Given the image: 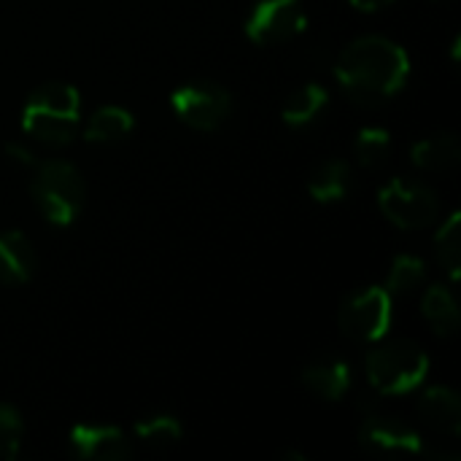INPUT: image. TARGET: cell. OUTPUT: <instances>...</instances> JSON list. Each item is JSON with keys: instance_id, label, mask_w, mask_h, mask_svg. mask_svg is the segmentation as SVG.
I'll use <instances>...</instances> for the list:
<instances>
[{"instance_id": "cell-1", "label": "cell", "mask_w": 461, "mask_h": 461, "mask_svg": "<svg viewBox=\"0 0 461 461\" xmlns=\"http://www.w3.org/2000/svg\"><path fill=\"white\" fill-rule=\"evenodd\" d=\"M335 76L351 100L359 105H378L405 86L411 57L389 38L365 35L343 49L335 62Z\"/></svg>"}, {"instance_id": "cell-2", "label": "cell", "mask_w": 461, "mask_h": 461, "mask_svg": "<svg viewBox=\"0 0 461 461\" xmlns=\"http://www.w3.org/2000/svg\"><path fill=\"white\" fill-rule=\"evenodd\" d=\"M78 119H81V95L76 86L65 81L41 84L22 108L24 135L49 146H68L76 138Z\"/></svg>"}, {"instance_id": "cell-3", "label": "cell", "mask_w": 461, "mask_h": 461, "mask_svg": "<svg viewBox=\"0 0 461 461\" xmlns=\"http://www.w3.org/2000/svg\"><path fill=\"white\" fill-rule=\"evenodd\" d=\"M367 381L378 394H408L429 373V357L411 340H392L367 354Z\"/></svg>"}, {"instance_id": "cell-4", "label": "cell", "mask_w": 461, "mask_h": 461, "mask_svg": "<svg viewBox=\"0 0 461 461\" xmlns=\"http://www.w3.org/2000/svg\"><path fill=\"white\" fill-rule=\"evenodd\" d=\"M32 197L49 224L70 227L84 208V178L70 162H43L32 178Z\"/></svg>"}, {"instance_id": "cell-5", "label": "cell", "mask_w": 461, "mask_h": 461, "mask_svg": "<svg viewBox=\"0 0 461 461\" xmlns=\"http://www.w3.org/2000/svg\"><path fill=\"white\" fill-rule=\"evenodd\" d=\"M381 213L400 230H421L438 219V197L429 186L413 178H392L378 192Z\"/></svg>"}, {"instance_id": "cell-6", "label": "cell", "mask_w": 461, "mask_h": 461, "mask_svg": "<svg viewBox=\"0 0 461 461\" xmlns=\"http://www.w3.org/2000/svg\"><path fill=\"white\" fill-rule=\"evenodd\" d=\"M173 113L192 130H219L232 113V95L213 81H189L170 95Z\"/></svg>"}, {"instance_id": "cell-7", "label": "cell", "mask_w": 461, "mask_h": 461, "mask_svg": "<svg viewBox=\"0 0 461 461\" xmlns=\"http://www.w3.org/2000/svg\"><path fill=\"white\" fill-rule=\"evenodd\" d=\"M338 324L343 335L354 340H362V343L381 340L392 327V294L381 286H370L348 297L340 305Z\"/></svg>"}, {"instance_id": "cell-8", "label": "cell", "mask_w": 461, "mask_h": 461, "mask_svg": "<svg viewBox=\"0 0 461 461\" xmlns=\"http://www.w3.org/2000/svg\"><path fill=\"white\" fill-rule=\"evenodd\" d=\"M308 24L303 0H262L246 19V35L257 46H278L300 35Z\"/></svg>"}, {"instance_id": "cell-9", "label": "cell", "mask_w": 461, "mask_h": 461, "mask_svg": "<svg viewBox=\"0 0 461 461\" xmlns=\"http://www.w3.org/2000/svg\"><path fill=\"white\" fill-rule=\"evenodd\" d=\"M359 443L375 456H411L424 451L421 435L411 424L375 413L365 419L359 429Z\"/></svg>"}, {"instance_id": "cell-10", "label": "cell", "mask_w": 461, "mask_h": 461, "mask_svg": "<svg viewBox=\"0 0 461 461\" xmlns=\"http://www.w3.org/2000/svg\"><path fill=\"white\" fill-rule=\"evenodd\" d=\"M70 451L86 461H124L132 456L127 435L100 424H76L70 429Z\"/></svg>"}, {"instance_id": "cell-11", "label": "cell", "mask_w": 461, "mask_h": 461, "mask_svg": "<svg viewBox=\"0 0 461 461\" xmlns=\"http://www.w3.org/2000/svg\"><path fill=\"white\" fill-rule=\"evenodd\" d=\"M303 384L321 400L338 402L351 389V365L346 359H319L303 370Z\"/></svg>"}, {"instance_id": "cell-12", "label": "cell", "mask_w": 461, "mask_h": 461, "mask_svg": "<svg viewBox=\"0 0 461 461\" xmlns=\"http://www.w3.org/2000/svg\"><path fill=\"white\" fill-rule=\"evenodd\" d=\"M35 270L32 243L19 230H0V284L14 286L30 281Z\"/></svg>"}, {"instance_id": "cell-13", "label": "cell", "mask_w": 461, "mask_h": 461, "mask_svg": "<svg viewBox=\"0 0 461 461\" xmlns=\"http://www.w3.org/2000/svg\"><path fill=\"white\" fill-rule=\"evenodd\" d=\"M419 416L424 424L443 435H459L461 432V402L459 394L448 386L427 389L419 400Z\"/></svg>"}, {"instance_id": "cell-14", "label": "cell", "mask_w": 461, "mask_h": 461, "mask_svg": "<svg viewBox=\"0 0 461 461\" xmlns=\"http://www.w3.org/2000/svg\"><path fill=\"white\" fill-rule=\"evenodd\" d=\"M461 159V143L454 132H438L411 146V162L427 173H443L456 167Z\"/></svg>"}, {"instance_id": "cell-15", "label": "cell", "mask_w": 461, "mask_h": 461, "mask_svg": "<svg viewBox=\"0 0 461 461\" xmlns=\"http://www.w3.org/2000/svg\"><path fill=\"white\" fill-rule=\"evenodd\" d=\"M308 192L316 203H338L351 192V165L343 159L324 162L308 181Z\"/></svg>"}, {"instance_id": "cell-16", "label": "cell", "mask_w": 461, "mask_h": 461, "mask_svg": "<svg viewBox=\"0 0 461 461\" xmlns=\"http://www.w3.org/2000/svg\"><path fill=\"white\" fill-rule=\"evenodd\" d=\"M421 308H424V319H427V324L432 327L435 335L451 338V335L459 332V305H456L454 294L446 286H429L427 294H424Z\"/></svg>"}, {"instance_id": "cell-17", "label": "cell", "mask_w": 461, "mask_h": 461, "mask_svg": "<svg viewBox=\"0 0 461 461\" xmlns=\"http://www.w3.org/2000/svg\"><path fill=\"white\" fill-rule=\"evenodd\" d=\"M135 127V119L127 108H119V105H103L97 108L89 122H86V130H84V138L92 140V143H111V140H122L132 132Z\"/></svg>"}, {"instance_id": "cell-18", "label": "cell", "mask_w": 461, "mask_h": 461, "mask_svg": "<svg viewBox=\"0 0 461 461\" xmlns=\"http://www.w3.org/2000/svg\"><path fill=\"white\" fill-rule=\"evenodd\" d=\"M327 103H330V92L321 84H305L284 103L281 119L289 127H305L327 108Z\"/></svg>"}, {"instance_id": "cell-19", "label": "cell", "mask_w": 461, "mask_h": 461, "mask_svg": "<svg viewBox=\"0 0 461 461\" xmlns=\"http://www.w3.org/2000/svg\"><path fill=\"white\" fill-rule=\"evenodd\" d=\"M427 278V265L421 257H411V254H402L394 259L392 270H389V278H386V292L392 297H408L413 294Z\"/></svg>"}, {"instance_id": "cell-20", "label": "cell", "mask_w": 461, "mask_h": 461, "mask_svg": "<svg viewBox=\"0 0 461 461\" xmlns=\"http://www.w3.org/2000/svg\"><path fill=\"white\" fill-rule=\"evenodd\" d=\"M435 243H438V259H440V265L446 267L448 278H451V281H459L461 278V216L459 213H451V216H448V221L438 230Z\"/></svg>"}, {"instance_id": "cell-21", "label": "cell", "mask_w": 461, "mask_h": 461, "mask_svg": "<svg viewBox=\"0 0 461 461\" xmlns=\"http://www.w3.org/2000/svg\"><path fill=\"white\" fill-rule=\"evenodd\" d=\"M354 151H357V162L362 167H381L392 151V135L384 127H362L357 140H354Z\"/></svg>"}, {"instance_id": "cell-22", "label": "cell", "mask_w": 461, "mask_h": 461, "mask_svg": "<svg viewBox=\"0 0 461 461\" xmlns=\"http://www.w3.org/2000/svg\"><path fill=\"white\" fill-rule=\"evenodd\" d=\"M135 435L149 448H170L181 440L184 427L173 416H149L135 424Z\"/></svg>"}, {"instance_id": "cell-23", "label": "cell", "mask_w": 461, "mask_h": 461, "mask_svg": "<svg viewBox=\"0 0 461 461\" xmlns=\"http://www.w3.org/2000/svg\"><path fill=\"white\" fill-rule=\"evenodd\" d=\"M24 421L16 408L0 402V459H16L22 448Z\"/></svg>"}, {"instance_id": "cell-24", "label": "cell", "mask_w": 461, "mask_h": 461, "mask_svg": "<svg viewBox=\"0 0 461 461\" xmlns=\"http://www.w3.org/2000/svg\"><path fill=\"white\" fill-rule=\"evenodd\" d=\"M3 151H5V157H8V159H14L16 165H24V167H32V165H35V154H32L24 143L11 140V143H5V146H3Z\"/></svg>"}, {"instance_id": "cell-25", "label": "cell", "mask_w": 461, "mask_h": 461, "mask_svg": "<svg viewBox=\"0 0 461 461\" xmlns=\"http://www.w3.org/2000/svg\"><path fill=\"white\" fill-rule=\"evenodd\" d=\"M354 8H359V11H365V14H373V11H381V8H386V5H392L394 0H348Z\"/></svg>"}]
</instances>
